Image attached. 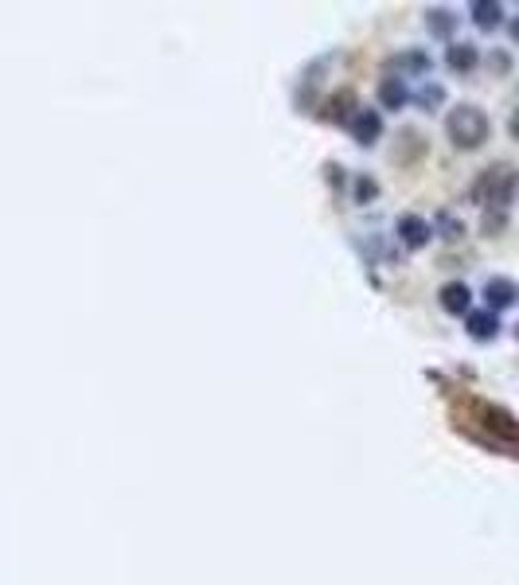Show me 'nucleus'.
I'll return each mask as SVG.
<instances>
[{
    "label": "nucleus",
    "mask_w": 519,
    "mask_h": 585,
    "mask_svg": "<svg viewBox=\"0 0 519 585\" xmlns=\"http://www.w3.org/2000/svg\"><path fill=\"white\" fill-rule=\"evenodd\" d=\"M445 133L457 149H481L488 141V117H484L481 105H468V102L453 105L445 117Z\"/></svg>",
    "instance_id": "nucleus-2"
},
{
    "label": "nucleus",
    "mask_w": 519,
    "mask_h": 585,
    "mask_svg": "<svg viewBox=\"0 0 519 585\" xmlns=\"http://www.w3.org/2000/svg\"><path fill=\"white\" fill-rule=\"evenodd\" d=\"M367 195H375V180H359V203H364Z\"/></svg>",
    "instance_id": "nucleus-14"
},
{
    "label": "nucleus",
    "mask_w": 519,
    "mask_h": 585,
    "mask_svg": "<svg viewBox=\"0 0 519 585\" xmlns=\"http://www.w3.org/2000/svg\"><path fill=\"white\" fill-rule=\"evenodd\" d=\"M437 300H442V308L449 316H468V305H473V289L465 285V281H449L437 292Z\"/></svg>",
    "instance_id": "nucleus-3"
},
{
    "label": "nucleus",
    "mask_w": 519,
    "mask_h": 585,
    "mask_svg": "<svg viewBox=\"0 0 519 585\" xmlns=\"http://www.w3.org/2000/svg\"><path fill=\"white\" fill-rule=\"evenodd\" d=\"M468 12H473V24L481 27V32H492V27H500V20H504V4H496V0H476Z\"/></svg>",
    "instance_id": "nucleus-9"
},
{
    "label": "nucleus",
    "mask_w": 519,
    "mask_h": 585,
    "mask_svg": "<svg viewBox=\"0 0 519 585\" xmlns=\"http://www.w3.org/2000/svg\"><path fill=\"white\" fill-rule=\"evenodd\" d=\"M481 63V51H476V43H449L445 47V66L457 74L473 71V66Z\"/></svg>",
    "instance_id": "nucleus-7"
},
{
    "label": "nucleus",
    "mask_w": 519,
    "mask_h": 585,
    "mask_svg": "<svg viewBox=\"0 0 519 585\" xmlns=\"http://www.w3.org/2000/svg\"><path fill=\"white\" fill-rule=\"evenodd\" d=\"M496 332H500V316H496L492 308L468 312V336H473V339H492Z\"/></svg>",
    "instance_id": "nucleus-10"
},
{
    "label": "nucleus",
    "mask_w": 519,
    "mask_h": 585,
    "mask_svg": "<svg viewBox=\"0 0 519 585\" xmlns=\"http://www.w3.org/2000/svg\"><path fill=\"white\" fill-rule=\"evenodd\" d=\"M484 300H488V308H492V312L512 308L515 300H519V285H515L512 277H492L484 285Z\"/></svg>",
    "instance_id": "nucleus-5"
},
{
    "label": "nucleus",
    "mask_w": 519,
    "mask_h": 585,
    "mask_svg": "<svg viewBox=\"0 0 519 585\" xmlns=\"http://www.w3.org/2000/svg\"><path fill=\"white\" fill-rule=\"evenodd\" d=\"M429 234H434V227H429L422 214H403V219H398V238H403V246H410V250H422L429 242Z\"/></svg>",
    "instance_id": "nucleus-4"
},
{
    "label": "nucleus",
    "mask_w": 519,
    "mask_h": 585,
    "mask_svg": "<svg viewBox=\"0 0 519 585\" xmlns=\"http://www.w3.org/2000/svg\"><path fill=\"white\" fill-rule=\"evenodd\" d=\"M507 129H512V136H515V141H519V110L512 113V121H507Z\"/></svg>",
    "instance_id": "nucleus-15"
},
{
    "label": "nucleus",
    "mask_w": 519,
    "mask_h": 585,
    "mask_svg": "<svg viewBox=\"0 0 519 585\" xmlns=\"http://www.w3.org/2000/svg\"><path fill=\"white\" fill-rule=\"evenodd\" d=\"M406 102H410V90H406L403 78H383V82H379V105H383V110H403Z\"/></svg>",
    "instance_id": "nucleus-8"
},
{
    "label": "nucleus",
    "mask_w": 519,
    "mask_h": 585,
    "mask_svg": "<svg viewBox=\"0 0 519 585\" xmlns=\"http://www.w3.org/2000/svg\"><path fill=\"white\" fill-rule=\"evenodd\" d=\"M515 183H519V176L512 164H492V168H484L481 176H476V183H473V199L481 203V207L488 211H504L507 203H512V195H515Z\"/></svg>",
    "instance_id": "nucleus-1"
},
{
    "label": "nucleus",
    "mask_w": 519,
    "mask_h": 585,
    "mask_svg": "<svg viewBox=\"0 0 519 585\" xmlns=\"http://www.w3.org/2000/svg\"><path fill=\"white\" fill-rule=\"evenodd\" d=\"M426 24H429V32H434V35H453V27H457V16L449 12V8H434Z\"/></svg>",
    "instance_id": "nucleus-11"
},
{
    "label": "nucleus",
    "mask_w": 519,
    "mask_h": 585,
    "mask_svg": "<svg viewBox=\"0 0 519 585\" xmlns=\"http://www.w3.org/2000/svg\"><path fill=\"white\" fill-rule=\"evenodd\" d=\"M348 129L359 144H371V141H379V133H383V117H379V110H356V117L348 121Z\"/></svg>",
    "instance_id": "nucleus-6"
},
{
    "label": "nucleus",
    "mask_w": 519,
    "mask_h": 585,
    "mask_svg": "<svg viewBox=\"0 0 519 585\" xmlns=\"http://www.w3.org/2000/svg\"><path fill=\"white\" fill-rule=\"evenodd\" d=\"M507 32H512V39H515V43H519V16L512 20V24H507Z\"/></svg>",
    "instance_id": "nucleus-16"
},
{
    "label": "nucleus",
    "mask_w": 519,
    "mask_h": 585,
    "mask_svg": "<svg viewBox=\"0 0 519 585\" xmlns=\"http://www.w3.org/2000/svg\"><path fill=\"white\" fill-rule=\"evenodd\" d=\"M437 222H442L445 238H461V234H465V227H461V222L453 219V214H442V219H437Z\"/></svg>",
    "instance_id": "nucleus-13"
},
{
    "label": "nucleus",
    "mask_w": 519,
    "mask_h": 585,
    "mask_svg": "<svg viewBox=\"0 0 519 585\" xmlns=\"http://www.w3.org/2000/svg\"><path fill=\"white\" fill-rule=\"evenodd\" d=\"M442 98H445L442 86H437V82H426V86H422V94H418V102H422L426 110H429V105H437V102H442Z\"/></svg>",
    "instance_id": "nucleus-12"
}]
</instances>
